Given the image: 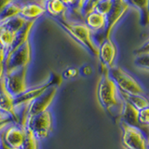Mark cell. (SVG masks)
I'll return each instance as SVG.
<instances>
[{
  "mask_svg": "<svg viewBox=\"0 0 149 149\" xmlns=\"http://www.w3.org/2000/svg\"><path fill=\"white\" fill-rule=\"evenodd\" d=\"M29 22L31 21H27L26 19L22 17L21 15H18L16 17H13L11 19H8V20L1 22V25L4 26L5 28H7V29L10 30L11 32L15 33V34H18Z\"/></svg>",
  "mask_w": 149,
  "mask_h": 149,
  "instance_id": "cell-22",
  "label": "cell"
},
{
  "mask_svg": "<svg viewBox=\"0 0 149 149\" xmlns=\"http://www.w3.org/2000/svg\"><path fill=\"white\" fill-rule=\"evenodd\" d=\"M12 123H14V122L10 116L2 113V112L0 111V130H2L4 128H6L7 126L10 125Z\"/></svg>",
  "mask_w": 149,
  "mask_h": 149,
  "instance_id": "cell-27",
  "label": "cell"
},
{
  "mask_svg": "<svg viewBox=\"0 0 149 149\" xmlns=\"http://www.w3.org/2000/svg\"><path fill=\"white\" fill-rule=\"evenodd\" d=\"M79 73H81L83 76H90V74L92 73V68L90 65H84L83 67L80 68L79 70Z\"/></svg>",
  "mask_w": 149,
  "mask_h": 149,
  "instance_id": "cell-30",
  "label": "cell"
},
{
  "mask_svg": "<svg viewBox=\"0 0 149 149\" xmlns=\"http://www.w3.org/2000/svg\"><path fill=\"white\" fill-rule=\"evenodd\" d=\"M130 9V6L125 0H113L112 7L106 17V28L104 31V38H109L115 26L124 17Z\"/></svg>",
  "mask_w": 149,
  "mask_h": 149,
  "instance_id": "cell-10",
  "label": "cell"
},
{
  "mask_svg": "<svg viewBox=\"0 0 149 149\" xmlns=\"http://www.w3.org/2000/svg\"><path fill=\"white\" fill-rule=\"evenodd\" d=\"M45 9L46 12L53 18L63 17L69 10V8L61 0H46Z\"/></svg>",
  "mask_w": 149,
  "mask_h": 149,
  "instance_id": "cell-18",
  "label": "cell"
},
{
  "mask_svg": "<svg viewBox=\"0 0 149 149\" xmlns=\"http://www.w3.org/2000/svg\"><path fill=\"white\" fill-rule=\"evenodd\" d=\"M45 12V2L33 0V1L23 2L20 15L26 19L27 21H36Z\"/></svg>",
  "mask_w": 149,
  "mask_h": 149,
  "instance_id": "cell-15",
  "label": "cell"
},
{
  "mask_svg": "<svg viewBox=\"0 0 149 149\" xmlns=\"http://www.w3.org/2000/svg\"><path fill=\"white\" fill-rule=\"evenodd\" d=\"M0 137L9 147L21 149L26 137V127L12 123L0 130Z\"/></svg>",
  "mask_w": 149,
  "mask_h": 149,
  "instance_id": "cell-8",
  "label": "cell"
},
{
  "mask_svg": "<svg viewBox=\"0 0 149 149\" xmlns=\"http://www.w3.org/2000/svg\"><path fill=\"white\" fill-rule=\"evenodd\" d=\"M138 118H139V121L141 123L149 125V106L146 107V108H143V109L139 110Z\"/></svg>",
  "mask_w": 149,
  "mask_h": 149,
  "instance_id": "cell-26",
  "label": "cell"
},
{
  "mask_svg": "<svg viewBox=\"0 0 149 149\" xmlns=\"http://www.w3.org/2000/svg\"><path fill=\"white\" fill-rule=\"evenodd\" d=\"M16 35L17 34L15 33L11 32L0 24V46L6 50L7 53L13 47L16 39Z\"/></svg>",
  "mask_w": 149,
  "mask_h": 149,
  "instance_id": "cell-21",
  "label": "cell"
},
{
  "mask_svg": "<svg viewBox=\"0 0 149 149\" xmlns=\"http://www.w3.org/2000/svg\"><path fill=\"white\" fill-rule=\"evenodd\" d=\"M12 1L13 0H0V12H1L3 9Z\"/></svg>",
  "mask_w": 149,
  "mask_h": 149,
  "instance_id": "cell-32",
  "label": "cell"
},
{
  "mask_svg": "<svg viewBox=\"0 0 149 149\" xmlns=\"http://www.w3.org/2000/svg\"><path fill=\"white\" fill-rule=\"evenodd\" d=\"M79 74V70L74 68V67H69L67 69H65L63 73V77L66 79L76 77L77 74Z\"/></svg>",
  "mask_w": 149,
  "mask_h": 149,
  "instance_id": "cell-28",
  "label": "cell"
},
{
  "mask_svg": "<svg viewBox=\"0 0 149 149\" xmlns=\"http://www.w3.org/2000/svg\"><path fill=\"white\" fill-rule=\"evenodd\" d=\"M108 74L120 91L134 95H144L143 88L136 79L121 67L113 65L108 69Z\"/></svg>",
  "mask_w": 149,
  "mask_h": 149,
  "instance_id": "cell-5",
  "label": "cell"
},
{
  "mask_svg": "<svg viewBox=\"0 0 149 149\" xmlns=\"http://www.w3.org/2000/svg\"><path fill=\"white\" fill-rule=\"evenodd\" d=\"M22 4L23 2L21 1V0H13L12 2L9 3L8 6L0 12V22H3L5 21L8 20V19H11L13 17L20 15Z\"/></svg>",
  "mask_w": 149,
  "mask_h": 149,
  "instance_id": "cell-20",
  "label": "cell"
},
{
  "mask_svg": "<svg viewBox=\"0 0 149 149\" xmlns=\"http://www.w3.org/2000/svg\"><path fill=\"white\" fill-rule=\"evenodd\" d=\"M57 85L50 86L43 94L32 101L29 104L23 107L19 112L20 116V125L26 127L28 118L49 110V107L52 104L54 98L57 94Z\"/></svg>",
  "mask_w": 149,
  "mask_h": 149,
  "instance_id": "cell-3",
  "label": "cell"
},
{
  "mask_svg": "<svg viewBox=\"0 0 149 149\" xmlns=\"http://www.w3.org/2000/svg\"><path fill=\"white\" fill-rule=\"evenodd\" d=\"M32 59V49L29 39L13 48L7 53L4 66L5 73L12 70L28 67Z\"/></svg>",
  "mask_w": 149,
  "mask_h": 149,
  "instance_id": "cell-4",
  "label": "cell"
},
{
  "mask_svg": "<svg viewBox=\"0 0 149 149\" xmlns=\"http://www.w3.org/2000/svg\"><path fill=\"white\" fill-rule=\"evenodd\" d=\"M6 55H7V52L6 50H5L1 46H0V65L4 64L5 63V59H6Z\"/></svg>",
  "mask_w": 149,
  "mask_h": 149,
  "instance_id": "cell-31",
  "label": "cell"
},
{
  "mask_svg": "<svg viewBox=\"0 0 149 149\" xmlns=\"http://www.w3.org/2000/svg\"><path fill=\"white\" fill-rule=\"evenodd\" d=\"M118 53L116 46L110 37L109 38H104L98 47V56L99 58L102 68L109 69L112 67L115 63V60Z\"/></svg>",
  "mask_w": 149,
  "mask_h": 149,
  "instance_id": "cell-14",
  "label": "cell"
},
{
  "mask_svg": "<svg viewBox=\"0 0 149 149\" xmlns=\"http://www.w3.org/2000/svg\"><path fill=\"white\" fill-rule=\"evenodd\" d=\"M113 0H100L95 8V11L106 16L110 11Z\"/></svg>",
  "mask_w": 149,
  "mask_h": 149,
  "instance_id": "cell-25",
  "label": "cell"
},
{
  "mask_svg": "<svg viewBox=\"0 0 149 149\" xmlns=\"http://www.w3.org/2000/svg\"><path fill=\"white\" fill-rule=\"evenodd\" d=\"M143 53H149V39L144 44H143L140 48L134 50V54H143Z\"/></svg>",
  "mask_w": 149,
  "mask_h": 149,
  "instance_id": "cell-29",
  "label": "cell"
},
{
  "mask_svg": "<svg viewBox=\"0 0 149 149\" xmlns=\"http://www.w3.org/2000/svg\"><path fill=\"white\" fill-rule=\"evenodd\" d=\"M97 95L101 105L107 111L111 112L116 108L122 110L123 101L119 95L118 88L109 77L107 68H102V77L98 84Z\"/></svg>",
  "mask_w": 149,
  "mask_h": 149,
  "instance_id": "cell-2",
  "label": "cell"
},
{
  "mask_svg": "<svg viewBox=\"0 0 149 149\" xmlns=\"http://www.w3.org/2000/svg\"><path fill=\"white\" fill-rule=\"evenodd\" d=\"M21 149H38V139L28 127H26V137Z\"/></svg>",
  "mask_w": 149,
  "mask_h": 149,
  "instance_id": "cell-23",
  "label": "cell"
},
{
  "mask_svg": "<svg viewBox=\"0 0 149 149\" xmlns=\"http://www.w3.org/2000/svg\"><path fill=\"white\" fill-rule=\"evenodd\" d=\"M38 1H41V2H45L46 0H38Z\"/></svg>",
  "mask_w": 149,
  "mask_h": 149,
  "instance_id": "cell-33",
  "label": "cell"
},
{
  "mask_svg": "<svg viewBox=\"0 0 149 149\" xmlns=\"http://www.w3.org/2000/svg\"><path fill=\"white\" fill-rule=\"evenodd\" d=\"M84 22L93 35L101 32H104V34L106 28V17L102 14L95 10L92 11L84 17Z\"/></svg>",
  "mask_w": 149,
  "mask_h": 149,
  "instance_id": "cell-16",
  "label": "cell"
},
{
  "mask_svg": "<svg viewBox=\"0 0 149 149\" xmlns=\"http://www.w3.org/2000/svg\"><path fill=\"white\" fill-rule=\"evenodd\" d=\"M27 72L28 67H23L4 74L5 86L12 96L17 97L28 90Z\"/></svg>",
  "mask_w": 149,
  "mask_h": 149,
  "instance_id": "cell-6",
  "label": "cell"
},
{
  "mask_svg": "<svg viewBox=\"0 0 149 149\" xmlns=\"http://www.w3.org/2000/svg\"><path fill=\"white\" fill-rule=\"evenodd\" d=\"M138 113L139 110H137L134 106L129 104L128 102L123 101V107L120 114L121 122L139 130L143 133V136L146 137V141L149 144V125H146L140 122L138 118Z\"/></svg>",
  "mask_w": 149,
  "mask_h": 149,
  "instance_id": "cell-9",
  "label": "cell"
},
{
  "mask_svg": "<svg viewBox=\"0 0 149 149\" xmlns=\"http://www.w3.org/2000/svg\"><path fill=\"white\" fill-rule=\"evenodd\" d=\"M99 1H100V0H99Z\"/></svg>",
  "mask_w": 149,
  "mask_h": 149,
  "instance_id": "cell-36",
  "label": "cell"
},
{
  "mask_svg": "<svg viewBox=\"0 0 149 149\" xmlns=\"http://www.w3.org/2000/svg\"><path fill=\"white\" fill-rule=\"evenodd\" d=\"M119 95L123 101L128 102L129 104L134 106L137 110H141L149 106V100L144 95L129 94V93H126L120 91H119Z\"/></svg>",
  "mask_w": 149,
  "mask_h": 149,
  "instance_id": "cell-19",
  "label": "cell"
},
{
  "mask_svg": "<svg viewBox=\"0 0 149 149\" xmlns=\"http://www.w3.org/2000/svg\"><path fill=\"white\" fill-rule=\"evenodd\" d=\"M0 149H1V147H0Z\"/></svg>",
  "mask_w": 149,
  "mask_h": 149,
  "instance_id": "cell-35",
  "label": "cell"
},
{
  "mask_svg": "<svg viewBox=\"0 0 149 149\" xmlns=\"http://www.w3.org/2000/svg\"><path fill=\"white\" fill-rule=\"evenodd\" d=\"M55 21L62 26L79 45L85 48L92 55L98 56V44L94 40L91 31L88 29L84 21L72 20L69 18H55Z\"/></svg>",
  "mask_w": 149,
  "mask_h": 149,
  "instance_id": "cell-1",
  "label": "cell"
},
{
  "mask_svg": "<svg viewBox=\"0 0 149 149\" xmlns=\"http://www.w3.org/2000/svg\"><path fill=\"white\" fill-rule=\"evenodd\" d=\"M52 85H55L52 81V79H47L46 81H44L38 86L28 88V90L25 92H23L22 94L15 97L16 110L18 111L19 109H22V107L29 104L32 101H34L37 97H39L40 95L43 94V93Z\"/></svg>",
  "mask_w": 149,
  "mask_h": 149,
  "instance_id": "cell-12",
  "label": "cell"
},
{
  "mask_svg": "<svg viewBox=\"0 0 149 149\" xmlns=\"http://www.w3.org/2000/svg\"><path fill=\"white\" fill-rule=\"evenodd\" d=\"M0 24H1V22H0Z\"/></svg>",
  "mask_w": 149,
  "mask_h": 149,
  "instance_id": "cell-34",
  "label": "cell"
},
{
  "mask_svg": "<svg viewBox=\"0 0 149 149\" xmlns=\"http://www.w3.org/2000/svg\"><path fill=\"white\" fill-rule=\"evenodd\" d=\"M130 7L136 8L141 15V24H149V0H125Z\"/></svg>",
  "mask_w": 149,
  "mask_h": 149,
  "instance_id": "cell-17",
  "label": "cell"
},
{
  "mask_svg": "<svg viewBox=\"0 0 149 149\" xmlns=\"http://www.w3.org/2000/svg\"><path fill=\"white\" fill-rule=\"evenodd\" d=\"M0 111L10 116L15 124L20 123V118L15 107V97L8 91L5 86L4 77L0 80Z\"/></svg>",
  "mask_w": 149,
  "mask_h": 149,
  "instance_id": "cell-13",
  "label": "cell"
},
{
  "mask_svg": "<svg viewBox=\"0 0 149 149\" xmlns=\"http://www.w3.org/2000/svg\"><path fill=\"white\" fill-rule=\"evenodd\" d=\"M26 127L31 129L38 140L48 138L53 128L52 114L49 110H47L43 113L32 116L28 118Z\"/></svg>",
  "mask_w": 149,
  "mask_h": 149,
  "instance_id": "cell-7",
  "label": "cell"
},
{
  "mask_svg": "<svg viewBox=\"0 0 149 149\" xmlns=\"http://www.w3.org/2000/svg\"><path fill=\"white\" fill-rule=\"evenodd\" d=\"M123 130L122 142L126 149H149L146 137L139 130L121 122Z\"/></svg>",
  "mask_w": 149,
  "mask_h": 149,
  "instance_id": "cell-11",
  "label": "cell"
},
{
  "mask_svg": "<svg viewBox=\"0 0 149 149\" xmlns=\"http://www.w3.org/2000/svg\"><path fill=\"white\" fill-rule=\"evenodd\" d=\"M134 64L143 70L149 71V53L135 55Z\"/></svg>",
  "mask_w": 149,
  "mask_h": 149,
  "instance_id": "cell-24",
  "label": "cell"
}]
</instances>
